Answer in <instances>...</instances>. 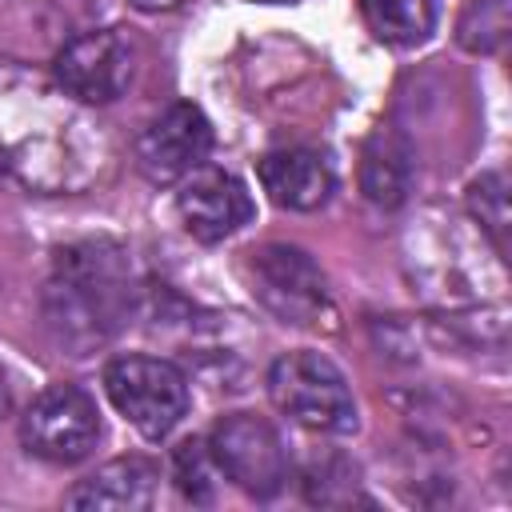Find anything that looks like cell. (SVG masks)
<instances>
[{"label":"cell","mask_w":512,"mask_h":512,"mask_svg":"<svg viewBox=\"0 0 512 512\" xmlns=\"http://www.w3.org/2000/svg\"><path fill=\"white\" fill-rule=\"evenodd\" d=\"M156 484H160V472L152 460L120 456L96 468L92 476H84L64 496V504L68 508H148L156 500Z\"/></svg>","instance_id":"cell-12"},{"label":"cell","mask_w":512,"mask_h":512,"mask_svg":"<svg viewBox=\"0 0 512 512\" xmlns=\"http://www.w3.org/2000/svg\"><path fill=\"white\" fill-rule=\"evenodd\" d=\"M468 208L480 220V228L496 240V248L504 252V236H508V180L500 172H484L468 184Z\"/></svg>","instance_id":"cell-16"},{"label":"cell","mask_w":512,"mask_h":512,"mask_svg":"<svg viewBox=\"0 0 512 512\" xmlns=\"http://www.w3.org/2000/svg\"><path fill=\"white\" fill-rule=\"evenodd\" d=\"M272 404L312 432H356V400L344 372L320 352H284L268 368Z\"/></svg>","instance_id":"cell-3"},{"label":"cell","mask_w":512,"mask_h":512,"mask_svg":"<svg viewBox=\"0 0 512 512\" xmlns=\"http://www.w3.org/2000/svg\"><path fill=\"white\" fill-rule=\"evenodd\" d=\"M48 320L60 340L76 348L100 344L124 308V260L108 244H80L60 252L48 284Z\"/></svg>","instance_id":"cell-2"},{"label":"cell","mask_w":512,"mask_h":512,"mask_svg":"<svg viewBox=\"0 0 512 512\" xmlns=\"http://www.w3.org/2000/svg\"><path fill=\"white\" fill-rule=\"evenodd\" d=\"M248 272H252V292L260 296V304L272 316H280L284 324L316 328L320 320L332 316L328 280L304 248L264 244V248L252 252Z\"/></svg>","instance_id":"cell-5"},{"label":"cell","mask_w":512,"mask_h":512,"mask_svg":"<svg viewBox=\"0 0 512 512\" xmlns=\"http://www.w3.org/2000/svg\"><path fill=\"white\" fill-rule=\"evenodd\" d=\"M260 184L272 204L288 212H312L332 196V168L312 148H280L260 160Z\"/></svg>","instance_id":"cell-11"},{"label":"cell","mask_w":512,"mask_h":512,"mask_svg":"<svg viewBox=\"0 0 512 512\" xmlns=\"http://www.w3.org/2000/svg\"><path fill=\"white\" fill-rule=\"evenodd\" d=\"M412 144L396 128H376L360 152V192L376 208H400L412 192Z\"/></svg>","instance_id":"cell-13"},{"label":"cell","mask_w":512,"mask_h":512,"mask_svg":"<svg viewBox=\"0 0 512 512\" xmlns=\"http://www.w3.org/2000/svg\"><path fill=\"white\" fill-rule=\"evenodd\" d=\"M208 148H212V128H208L204 112L188 100H176L156 120H148V128L140 132L136 168L152 184H172V180H184L188 172H196L204 164Z\"/></svg>","instance_id":"cell-9"},{"label":"cell","mask_w":512,"mask_h":512,"mask_svg":"<svg viewBox=\"0 0 512 512\" xmlns=\"http://www.w3.org/2000/svg\"><path fill=\"white\" fill-rule=\"evenodd\" d=\"M512 0H468L456 20V40L468 52H496L512 28Z\"/></svg>","instance_id":"cell-15"},{"label":"cell","mask_w":512,"mask_h":512,"mask_svg":"<svg viewBox=\"0 0 512 512\" xmlns=\"http://www.w3.org/2000/svg\"><path fill=\"white\" fill-rule=\"evenodd\" d=\"M112 164L108 136L88 104L56 80L0 60V172L28 192L60 196L92 188Z\"/></svg>","instance_id":"cell-1"},{"label":"cell","mask_w":512,"mask_h":512,"mask_svg":"<svg viewBox=\"0 0 512 512\" xmlns=\"http://www.w3.org/2000/svg\"><path fill=\"white\" fill-rule=\"evenodd\" d=\"M212 460L240 492L268 500L288 484V452L276 436V428L260 416L232 412L224 416L208 436Z\"/></svg>","instance_id":"cell-6"},{"label":"cell","mask_w":512,"mask_h":512,"mask_svg":"<svg viewBox=\"0 0 512 512\" xmlns=\"http://www.w3.org/2000/svg\"><path fill=\"white\" fill-rule=\"evenodd\" d=\"M20 440L32 456L48 464H76L100 440V412L92 396L76 384H52L28 404L20 420Z\"/></svg>","instance_id":"cell-7"},{"label":"cell","mask_w":512,"mask_h":512,"mask_svg":"<svg viewBox=\"0 0 512 512\" xmlns=\"http://www.w3.org/2000/svg\"><path fill=\"white\" fill-rule=\"evenodd\" d=\"M368 28L388 44H420L436 28V0H360Z\"/></svg>","instance_id":"cell-14"},{"label":"cell","mask_w":512,"mask_h":512,"mask_svg":"<svg viewBox=\"0 0 512 512\" xmlns=\"http://www.w3.org/2000/svg\"><path fill=\"white\" fill-rule=\"evenodd\" d=\"M136 8H144V12H168V8H176V4H184V0H132Z\"/></svg>","instance_id":"cell-18"},{"label":"cell","mask_w":512,"mask_h":512,"mask_svg":"<svg viewBox=\"0 0 512 512\" xmlns=\"http://www.w3.org/2000/svg\"><path fill=\"white\" fill-rule=\"evenodd\" d=\"M52 80L80 104H112L132 80V44L116 28L80 32L56 52Z\"/></svg>","instance_id":"cell-8"},{"label":"cell","mask_w":512,"mask_h":512,"mask_svg":"<svg viewBox=\"0 0 512 512\" xmlns=\"http://www.w3.org/2000/svg\"><path fill=\"white\" fill-rule=\"evenodd\" d=\"M104 392L116 412L148 440L168 436L188 412V380L172 360L120 356L104 368Z\"/></svg>","instance_id":"cell-4"},{"label":"cell","mask_w":512,"mask_h":512,"mask_svg":"<svg viewBox=\"0 0 512 512\" xmlns=\"http://www.w3.org/2000/svg\"><path fill=\"white\" fill-rule=\"evenodd\" d=\"M8 404H12V396H8V380H4V368H0V416H8Z\"/></svg>","instance_id":"cell-19"},{"label":"cell","mask_w":512,"mask_h":512,"mask_svg":"<svg viewBox=\"0 0 512 512\" xmlns=\"http://www.w3.org/2000/svg\"><path fill=\"white\" fill-rule=\"evenodd\" d=\"M176 208H180L184 228L204 244H216V240L240 232L256 212L248 188L232 172H220V168L188 172V180L176 196Z\"/></svg>","instance_id":"cell-10"},{"label":"cell","mask_w":512,"mask_h":512,"mask_svg":"<svg viewBox=\"0 0 512 512\" xmlns=\"http://www.w3.org/2000/svg\"><path fill=\"white\" fill-rule=\"evenodd\" d=\"M176 480H180V492L188 500H196V504L212 500V484L224 480V472L216 468L212 448L204 440H184L176 448Z\"/></svg>","instance_id":"cell-17"},{"label":"cell","mask_w":512,"mask_h":512,"mask_svg":"<svg viewBox=\"0 0 512 512\" xmlns=\"http://www.w3.org/2000/svg\"><path fill=\"white\" fill-rule=\"evenodd\" d=\"M268 4H280V0H268Z\"/></svg>","instance_id":"cell-20"}]
</instances>
